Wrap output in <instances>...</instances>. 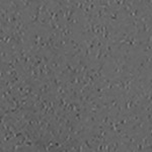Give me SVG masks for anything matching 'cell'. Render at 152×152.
<instances>
[{
    "label": "cell",
    "mask_w": 152,
    "mask_h": 152,
    "mask_svg": "<svg viewBox=\"0 0 152 152\" xmlns=\"http://www.w3.org/2000/svg\"><path fill=\"white\" fill-rule=\"evenodd\" d=\"M49 65H50V67L53 69V71H54L55 73H56V72H57V71H58L59 69L62 67V66L60 65V63H59L58 61H57L56 59H53V58H52V60L50 61Z\"/></svg>",
    "instance_id": "obj_1"
},
{
    "label": "cell",
    "mask_w": 152,
    "mask_h": 152,
    "mask_svg": "<svg viewBox=\"0 0 152 152\" xmlns=\"http://www.w3.org/2000/svg\"><path fill=\"white\" fill-rule=\"evenodd\" d=\"M95 151H97V152L104 151V143H103V142H100V143L95 147Z\"/></svg>",
    "instance_id": "obj_2"
}]
</instances>
